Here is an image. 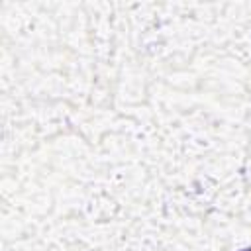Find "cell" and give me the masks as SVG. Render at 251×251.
<instances>
[{
    "instance_id": "6da1fadb",
    "label": "cell",
    "mask_w": 251,
    "mask_h": 251,
    "mask_svg": "<svg viewBox=\"0 0 251 251\" xmlns=\"http://www.w3.org/2000/svg\"><path fill=\"white\" fill-rule=\"evenodd\" d=\"M239 251H251V247H243V249H239Z\"/></svg>"
}]
</instances>
